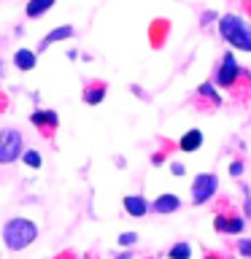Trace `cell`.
Here are the masks:
<instances>
[{
    "mask_svg": "<svg viewBox=\"0 0 251 259\" xmlns=\"http://www.w3.org/2000/svg\"><path fill=\"white\" fill-rule=\"evenodd\" d=\"M230 173H232L235 178H238V176L243 173V162H240V159H235V162H232V165H230Z\"/></svg>",
    "mask_w": 251,
    "mask_h": 259,
    "instance_id": "cell-22",
    "label": "cell"
},
{
    "mask_svg": "<svg viewBox=\"0 0 251 259\" xmlns=\"http://www.w3.org/2000/svg\"><path fill=\"white\" fill-rule=\"evenodd\" d=\"M216 192H219L216 173H197L192 181V205H205L216 197Z\"/></svg>",
    "mask_w": 251,
    "mask_h": 259,
    "instance_id": "cell-4",
    "label": "cell"
},
{
    "mask_svg": "<svg viewBox=\"0 0 251 259\" xmlns=\"http://www.w3.org/2000/svg\"><path fill=\"white\" fill-rule=\"evenodd\" d=\"M205 259H224L222 254H211V251H208V254H205Z\"/></svg>",
    "mask_w": 251,
    "mask_h": 259,
    "instance_id": "cell-28",
    "label": "cell"
},
{
    "mask_svg": "<svg viewBox=\"0 0 251 259\" xmlns=\"http://www.w3.org/2000/svg\"><path fill=\"white\" fill-rule=\"evenodd\" d=\"M170 173H173V176H184V165H181V162H170Z\"/></svg>",
    "mask_w": 251,
    "mask_h": 259,
    "instance_id": "cell-23",
    "label": "cell"
},
{
    "mask_svg": "<svg viewBox=\"0 0 251 259\" xmlns=\"http://www.w3.org/2000/svg\"><path fill=\"white\" fill-rule=\"evenodd\" d=\"M219 32L230 46H235L238 52H248L251 54V24H246L240 16L235 14H224L219 19Z\"/></svg>",
    "mask_w": 251,
    "mask_h": 259,
    "instance_id": "cell-2",
    "label": "cell"
},
{
    "mask_svg": "<svg viewBox=\"0 0 251 259\" xmlns=\"http://www.w3.org/2000/svg\"><path fill=\"white\" fill-rule=\"evenodd\" d=\"M243 76L240 65L238 60H235L232 52H227L222 57V65H219V73H216V84L224 87V89H235V84H238V78Z\"/></svg>",
    "mask_w": 251,
    "mask_h": 259,
    "instance_id": "cell-5",
    "label": "cell"
},
{
    "mask_svg": "<svg viewBox=\"0 0 251 259\" xmlns=\"http://www.w3.org/2000/svg\"><path fill=\"white\" fill-rule=\"evenodd\" d=\"M116 259H133V251H121V254H116Z\"/></svg>",
    "mask_w": 251,
    "mask_h": 259,
    "instance_id": "cell-26",
    "label": "cell"
},
{
    "mask_svg": "<svg viewBox=\"0 0 251 259\" xmlns=\"http://www.w3.org/2000/svg\"><path fill=\"white\" fill-rule=\"evenodd\" d=\"M22 165H27V167H32V170H38V167H44V157H40V151L27 149V151H22Z\"/></svg>",
    "mask_w": 251,
    "mask_h": 259,
    "instance_id": "cell-17",
    "label": "cell"
},
{
    "mask_svg": "<svg viewBox=\"0 0 251 259\" xmlns=\"http://www.w3.org/2000/svg\"><path fill=\"white\" fill-rule=\"evenodd\" d=\"M35 57L38 54L30 52V49H19V52L14 54V65L19 70H32V68H35Z\"/></svg>",
    "mask_w": 251,
    "mask_h": 259,
    "instance_id": "cell-14",
    "label": "cell"
},
{
    "mask_svg": "<svg viewBox=\"0 0 251 259\" xmlns=\"http://www.w3.org/2000/svg\"><path fill=\"white\" fill-rule=\"evenodd\" d=\"M238 254L246 256V259H251V238H240V240H238Z\"/></svg>",
    "mask_w": 251,
    "mask_h": 259,
    "instance_id": "cell-21",
    "label": "cell"
},
{
    "mask_svg": "<svg viewBox=\"0 0 251 259\" xmlns=\"http://www.w3.org/2000/svg\"><path fill=\"white\" fill-rule=\"evenodd\" d=\"M197 92H200V97H205V100H211L214 105L222 103V100H219V95H216V89H214V84H208V81H205V84H200Z\"/></svg>",
    "mask_w": 251,
    "mask_h": 259,
    "instance_id": "cell-18",
    "label": "cell"
},
{
    "mask_svg": "<svg viewBox=\"0 0 251 259\" xmlns=\"http://www.w3.org/2000/svg\"><path fill=\"white\" fill-rule=\"evenodd\" d=\"M211 19H216L214 11H205V14H202V24H211Z\"/></svg>",
    "mask_w": 251,
    "mask_h": 259,
    "instance_id": "cell-25",
    "label": "cell"
},
{
    "mask_svg": "<svg viewBox=\"0 0 251 259\" xmlns=\"http://www.w3.org/2000/svg\"><path fill=\"white\" fill-rule=\"evenodd\" d=\"M214 230L224 235H240L246 230V219L240 213H216L214 219Z\"/></svg>",
    "mask_w": 251,
    "mask_h": 259,
    "instance_id": "cell-7",
    "label": "cell"
},
{
    "mask_svg": "<svg viewBox=\"0 0 251 259\" xmlns=\"http://www.w3.org/2000/svg\"><path fill=\"white\" fill-rule=\"evenodd\" d=\"M202 130H186V133L181 135V141H178V149H181L184 154H194L202 146Z\"/></svg>",
    "mask_w": 251,
    "mask_h": 259,
    "instance_id": "cell-11",
    "label": "cell"
},
{
    "mask_svg": "<svg viewBox=\"0 0 251 259\" xmlns=\"http://www.w3.org/2000/svg\"><path fill=\"white\" fill-rule=\"evenodd\" d=\"M105 92H108V87H105L103 81H89L84 87V92H81V100L87 105H100L105 100Z\"/></svg>",
    "mask_w": 251,
    "mask_h": 259,
    "instance_id": "cell-10",
    "label": "cell"
},
{
    "mask_svg": "<svg viewBox=\"0 0 251 259\" xmlns=\"http://www.w3.org/2000/svg\"><path fill=\"white\" fill-rule=\"evenodd\" d=\"M70 35H73V27H70V24H60V27H54V30L49 32V35H46L44 40H40L38 52H46V49L52 46V44H57V40H68Z\"/></svg>",
    "mask_w": 251,
    "mask_h": 259,
    "instance_id": "cell-12",
    "label": "cell"
},
{
    "mask_svg": "<svg viewBox=\"0 0 251 259\" xmlns=\"http://www.w3.org/2000/svg\"><path fill=\"white\" fill-rule=\"evenodd\" d=\"M0 76H3V62H0Z\"/></svg>",
    "mask_w": 251,
    "mask_h": 259,
    "instance_id": "cell-30",
    "label": "cell"
},
{
    "mask_svg": "<svg viewBox=\"0 0 251 259\" xmlns=\"http://www.w3.org/2000/svg\"><path fill=\"white\" fill-rule=\"evenodd\" d=\"M52 6H54V0H30L24 11H27L30 19H38V16H44V14H46Z\"/></svg>",
    "mask_w": 251,
    "mask_h": 259,
    "instance_id": "cell-15",
    "label": "cell"
},
{
    "mask_svg": "<svg viewBox=\"0 0 251 259\" xmlns=\"http://www.w3.org/2000/svg\"><path fill=\"white\" fill-rule=\"evenodd\" d=\"M168 256H170V259H192V246H189L186 240L173 243V246H170V251H168Z\"/></svg>",
    "mask_w": 251,
    "mask_h": 259,
    "instance_id": "cell-16",
    "label": "cell"
},
{
    "mask_svg": "<svg viewBox=\"0 0 251 259\" xmlns=\"http://www.w3.org/2000/svg\"><path fill=\"white\" fill-rule=\"evenodd\" d=\"M178 208H181V200H178L176 194H170V192L159 194L154 202H149V210H154V213H159V216H168V213H173V210H178Z\"/></svg>",
    "mask_w": 251,
    "mask_h": 259,
    "instance_id": "cell-8",
    "label": "cell"
},
{
    "mask_svg": "<svg viewBox=\"0 0 251 259\" xmlns=\"http://www.w3.org/2000/svg\"><path fill=\"white\" fill-rule=\"evenodd\" d=\"M162 162H165V154H154V157H151V165H162Z\"/></svg>",
    "mask_w": 251,
    "mask_h": 259,
    "instance_id": "cell-24",
    "label": "cell"
},
{
    "mask_svg": "<svg viewBox=\"0 0 251 259\" xmlns=\"http://www.w3.org/2000/svg\"><path fill=\"white\" fill-rule=\"evenodd\" d=\"M243 213L251 219V186L243 184Z\"/></svg>",
    "mask_w": 251,
    "mask_h": 259,
    "instance_id": "cell-20",
    "label": "cell"
},
{
    "mask_svg": "<svg viewBox=\"0 0 251 259\" xmlns=\"http://www.w3.org/2000/svg\"><path fill=\"white\" fill-rule=\"evenodd\" d=\"M30 124L35 127L40 135L52 138L54 130L60 127V116H57V111H52V108H38V111L30 113Z\"/></svg>",
    "mask_w": 251,
    "mask_h": 259,
    "instance_id": "cell-6",
    "label": "cell"
},
{
    "mask_svg": "<svg viewBox=\"0 0 251 259\" xmlns=\"http://www.w3.org/2000/svg\"><path fill=\"white\" fill-rule=\"evenodd\" d=\"M121 205H124V210L133 219H143L149 213V200H146L143 194H127V197L121 200Z\"/></svg>",
    "mask_w": 251,
    "mask_h": 259,
    "instance_id": "cell-9",
    "label": "cell"
},
{
    "mask_svg": "<svg viewBox=\"0 0 251 259\" xmlns=\"http://www.w3.org/2000/svg\"><path fill=\"white\" fill-rule=\"evenodd\" d=\"M135 243H138V232H121V235H119V246L133 248Z\"/></svg>",
    "mask_w": 251,
    "mask_h": 259,
    "instance_id": "cell-19",
    "label": "cell"
},
{
    "mask_svg": "<svg viewBox=\"0 0 251 259\" xmlns=\"http://www.w3.org/2000/svg\"><path fill=\"white\" fill-rule=\"evenodd\" d=\"M38 240V224L27 216H14L3 224V246L8 251H24Z\"/></svg>",
    "mask_w": 251,
    "mask_h": 259,
    "instance_id": "cell-1",
    "label": "cell"
},
{
    "mask_svg": "<svg viewBox=\"0 0 251 259\" xmlns=\"http://www.w3.org/2000/svg\"><path fill=\"white\" fill-rule=\"evenodd\" d=\"M54 259H73V251H65V254H57Z\"/></svg>",
    "mask_w": 251,
    "mask_h": 259,
    "instance_id": "cell-27",
    "label": "cell"
},
{
    "mask_svg": "<svg viewBox=\"0 0 251 259\" xmlns=\"http://www.w3.org/2000/svg\"><path fill=\"white\" fill-rule=\"evenodd\" d=\"M24 151V138L16 127H3L0 130V165H11L22 157Z\"/></svg>",
    "mask_w": 251,
    "mask_h": 259,
    "instance_id": "cell-3",
    "label": "cell"
},
{
    "mask_svg": "<svg viewBox=\"0 0 251 259\" xmlns=\"http://www.w3.org/2000/svg\"><path fill=\"white\" fill-rule=\"evenodd\" d=\"M168 30H170L168 19H154V22H151V27H149V38H151V46H154V49H159L162 44H165Z\"/></svg>",
    "mask_w": 251,
    "mask_h": 259,
    "instance_id": "cell-13",
    "label": "cell"
},
{
    "mask_svg": "<svg viewBox=\"0 0 251 259\" xmlns=\"http://www.w3.org/2000/svg\"><path fill=\"white\" fill-rule=\"evenodd\" d=\"M246 8H248V11H251V0H246Z\"/></svg>",
    "mask_w": 251,
    "mask_h": 259,
    "instance_id": "cell-29",
    "label": "cell"
}]
</instances>
